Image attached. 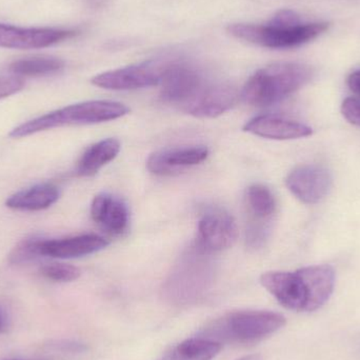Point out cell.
Listing matches in <instances>:
<instances>
[{"mask_svg": "<svg viewBox=\"0 0 360 360\" xmlns=\"http://www.w3.org/2000/svg\"><path fill=\"white\" fill-rule=\"evenodd\" d=\"M285 323L283 315L271 311H237L214 321L202 336L221 344H254L276 333Z\"/></svg>", "mask_w": 360, "mask_h": 360, "instance_id": "cell-4", "label": "cell"}, {"mask_svg": "<svg viewBox=\"0 0 360 360\" xmlns=\"http://www.w3.org/2000/svg\"><path fill=\"white\" fill-rule=\"evenodd\" d=\"M260 283L285 309L314 312L333 294L335 272L328 264L310 266L295 272L264 273Z\"/></svg>", "mask_w": 360, "mask_h": 360, "instance_id": "cell-1", "label": "cell"}, {"mask_svg": "<svg viewBox=\"0 0 360 360\" xmlns=\"http://www.w3.org/2000/svg\"><path fill=\"white\" fill-rule=\"evenodd\" d=\"M202 73L194 65L172 59L162 76V98L182 109L197 96L207 84Z\"/></svg>", "mask_w": 360, "mask_h": 360, "instance_id": "cell-9", "label": "cell"}, {"mask_svg": "<svg viewBox=\"0 0 360 360\" xmlns=\"http://www.w3.org/2000/svg\"><path fill=\"white\" fill-rule=\"evenodd\" d=\"M171 60L153 59L94 76L92 84L105 90L132 91L158 86Z\"/></svg>", "mask_w": 360, "mask_h": 360, "instance_id": "cell-7", "label": "cell"}, {"mask_svg": "<svg viewBox=\"0 0 360 360\" xmlns=\"http://www.w3.org/2000/svg\"><path fill=\"white\" fill-rule=\"evenodd\" d=\"M207 155L209 150L203 146L160 150L150 156L147 168L153 174L167 176L201 164Z\"/></svg>", "mask_w": 360, "mask_h": 360, "instance_id": "cell-14", "label": "cell"}, {"mask_svg": "<svg viewBox=\"0 0 360 360\" xmlns=\"http://www.w3.org/2000/svg\"><path fill=\"white\" fill-rule=\"evenodd\" d=\"M344 117L353 126L360 128V97H348L342 105Z\"/></svg>", "mask_w": 360, "mask_h": 360, "instance_id": "cell-25", "label": "cell"}, {"mask_svg": "<svg viewBox=\"0 0 360 360\" xmlns=\"http://www.w3.org/2000/svg\"><path fill=\"white\" fill-rule=\"evenodd\" d=\"M91 217L105 232L115 236L124 234L130 224L128 205L110 193H101L94 197L91 205Z\"/></svg>", "mask_w": 360, "mask_h": 360, "instance_id": "cell-15", "label": "cell"}, {"mask_svg": "<svg viewBox=\"0 0 360 360\" xmlns=\"http://www.w3.org/2000/svg\"><path fill=\"white\" fill-rule=\"evenodd\" d=\"M347 84H348L349 89L360 97V70H357L349 75Z\"/></svg>", "mask_w": 360, "mask_h": 360, "instance_id": "cell-26", "label": "cell"}, {"mask_svg": "<svg viewBox=\"0 0 360 360\" xmlns=\"http://www.w3.org/2000/svg\"><path fill=\"white\" fill-rule=\"evenodd\" d=\"M243 131L262 139L275 141L304 139L313 134L311 127L275 114H266L252 118L245 124Z\"/></svg>", "mask_w": 360, "mask_h": 360, "instance_id": "cell-13", "label": "cell"}, {"mask_svg": "<svg viewBox=\"0 0 360 360\" xmlns=\"http://www.w3.org/2000/svg\"><path fill=\"white\" fill-rule=\"evenodd\" d=\"M238 93L234 86L224 82H207L200 92L184 108V111L198 118H215L236 103Z\"/></svg>", "mask_w": 360, "mask_h": 360, "instance_id": "cell-12", "label": "cell"}, {"mask_svg": "<svg viewBox=\"0 0 360 360\" xmlns=\"http://www.w3.org/2000/svg\"><path fill=\"white\" fill-rule=\"evenodd\" d=\"M237 235L236 221L231 214L220 207H209L199 218L195 250L207 255L224 251L234 245Z\"/></svg>", "mask_w": 360, "mask_h": 360, "instance_id": "cell-8", "label": "cell"}, {"mask_svg": "<svg viewBox=\"0 0 360 360\" xmlns=\"http://www.w3.org/2000/svg\"><path fill=\"white\" fill-rule=\"evenodd\" d=\"M221 349V342L197 336L177 345L171 354V360H212L219 354Z\"/></svg>", "mask_w": 360, "mask_h": 360, "instance_id": "cell-20", "label": "cell"}, {"mask_svg": "<svg viewBox=\"0 0 360 360\" xmlns=\"http://www.w3.org/2000/svg\"><path fill=\"white\" fill-rule=\"evenodd\" d=\"M65 63L56 57L38 56L19 59L10 65L13 75L18 77H44L59 73Z\"/></svg>", "mask_w": 360, "mask_h": 360, "instance_id": "cell-21", "label": "cell"}, {"mask_svg": "<svg viewBox=\"0 0 360 360\" xmlns=\"http://www.w3.org/2000/svg\"><path fill=\"white\" fill-rule=\"evenodd\" d=\"M80 32L57 27H20L0 23V48L37 50L72 39Z\"/></svg>", "mask_w": 360, "mask_h": 360, "instance_id": "cell-10", "label": "cell"}, {"mask_svg": "<svg viewBox=\"0 0 360 360\" xmlns=\"http://www.w3.org/2000/svg\"><path fill=\"white\" fill-rule=\"evenodd\" d=\"M25 88V82L18 76H0V101L17 94Z\"/></svg>", "mask_w": 360, "mask_h": 360, "instance_id": "cell-24", "label": "cell"}, {"mask_svg": "<svg viewBox=\"0 0 360 360\" xmlns=\"http://www.w3.org/2000/svg\"><path fill=\"white\" fill-rule=\"evenodd\" d=\"M109 245L107 239L96 234L78 235L63 239H42L40 243L41 256L73 259L84 257L105 249Z\"/></svg>", "mask_w": 360, "mask_h": 360, "instance_id": "cell-16", "label": "cell"}, {"mask_svg": "<svg viewBox=\"0 0 360 360\" xmlns=\"http://www.w3.org/2000/svg\"><path fill=\"white\" fill-rule=\"evenodd\" d=\"M60 196V191L53 184H39L11 195L6 201L14 211L38 212L52 207Z\"/></svg>", "mask_w": 360, "mask_h": 360, "instance_id": "cell-17", "label": "cell"}, {"mask_svg": "<svg viewBox=\"0 0 360 360\" xmlns=\"http://www.w3.org/2000/svg\"><path fill=\"white\" fill-rule=\"evenodd\" d=\"M42 239L31 238L23 240L13 249L8 256L11 264H23L33 262L36 258L42 257L40 243Z\"/></svg>", "mask_w": 360, "mask_h": 360, "instance_id": "cell-22", "label": "cell"}, {"mask_svg": "<svg viewBox=\"0 0 360 360\" xmlns=\"http://www.w3.org/2000/svg\"><path fill=\"white\" fill-rule=\"evenodd\" d=\"M330 23L309 22L296 25H281L270 20L262 25L231 23L226 31L233 37L262 48L285 50L297 48L316 39L329 31Z\"/></svg>", "mask_w": 360, "mask_h": 360, "instance_id": "cell-5", "label": "cell"}, {"mask_svg": "<svg viewBox=\"0 0 360 360\" xmlns=\"http://www.w3.org/2000/svg\"><path fill=\"white\" fill-rule=\"evenodd\" d=\"M130 109L126 105L112 101H90L61 108L39 117L19 124L8 136L19 139L52 129L69 126H86L118 120Z\"/></svg>", "mask_w": 360, "mask_h": 360, "instance_id": "cell-3", "label": "cell"}, {"mask_svg": "<svg viewBox=\"0 0 360 360\" xmlns=\"http://www.w3.org/2000/svg\"><path fill=\"white\" fill-rule=\"evenodd\" d=\"M236 360H262V359L259 355H248V356H243Z\"/></svg>", "mask_w": 360, "mask_h": 360, "instance_id": "cell-29", "label": "cell"}, {"mask_svg": "<svg viewBox=\"0 0 360 360\" xmlns=\"http://www.w3.org/2000/svg\"><path fill=\"white\" fill-rule=\"evenodd\" d=\"M285 184L302 202L315 205L329 193L332 186L331 173L319 165H302L289 173Z\"/></svg>", "mask_w": 360, "mask_h": 360, "instance_id": "cell-11", "label": "cell"}, {"mask_svg": "<svg viewBox=\"0 0 360 360\" xmlns=\"http://www.w3.org/2000/svg\"><path fill=\"white\" fill-rule=\"evenodd\" d=\"M248 210L252 215V222L266 224L276 212V200L270 188L264 184H252L248 188Z\"/></svg>", "mask_w": 360, "mask_h": 360, "instance_id": "cell-19", "label": "cell"}, {"mask_svg": "<svg viewBox=\"0 0 360 360\" xmlns=\"http://www.w3.org/2000/svg\"><path fill=\"white\" fill-rule=\"evenodd\" d=\"M207 254L195 250L184 256L166 285L165 296L174 304H188L202 297L213 283L214 269Z\"/></svg>", "mask_w": 360, "mask_h": 360, "instance_id": "cell-6", "label": "cell"}, {"mask_svg": "<svg viewBox=\"0 0 360 360\" xmlns=\"http://www.w3.org/2000/svg\"><path fill=\"white\" fill-rule=\"evenodd\" d=\"M86 6H90L94 10H101V8H107L111 0H84Z\"/></svg>", "mask_w": 360, "mask_h": 360, "instance_id": "cell-27", "label": "cell"}, {"mask_svg": "<svg viewBox=\"0 0 360 360\" xmlns=\"http://www.w3.org/2000/svg\"><path fill=\"white\" fill-rule=\"evenodd\" d=\"M8 329V321H6V315L0 310V333L6 331Z\"/></svg>", "mask_w": 360, "mask_h": 360, "instance_id": "cell-28", "label": "cell"}, {"mask_svg": "<svg viewBox=\"0 0 360 360\" xmlns=\"http://www.w3.org/2000/svg\"><path fill=\"white\" fill-rule=\"evenodd\" d=\"M42 276L55 283H71L79 278L80 270L77 266L68 264H49L40 269Z\"/></svg>", "mask_w": 360, "mask_h": 360, "instance_id": "cell-23", "label": "cell"}, {"mask_svg": "<svg viewBox=\"0 0 360 360\" xmlns=\"http://www.w3.org/2000/svg\"><path fill=\"white\" fill-rule=\"evenodd\" d=\"M313 76L314 70L306 63H272L258 70L248 79L241 97L253 107H271L304 88Z\"/></svg>", "mask_w": 360, "mask_h": 360, "instance_id": "cell-2", "label": "cell"}, {"mask_svg": "<svg viewBox=\"0 0 360 360\" xmlns=\"http://www.w3.org/2000/svg\"><path fill=\"white\" fill-rule=\"evenodd\" d=\"M8 360H25V359H8Z\"/></svg>", "mask_w": 360, "mask_h": 360, "instance_id": "cell-30", "label": "cell"}, {"mask_svg": "<svg viewBox=\"0 0 360 360\" xmlns=\"http://www.w3.org/2000/svg\"><path fill=\"white\" fill-rule=\"evenodd\" d=\"M120 143L115 139H103L89 147L80 158L76 172L82 177L94 176L105 165L117 158Z\"/></svg>", "mask_w": 360, "mask_h": 360, "instance_id": "cell-18", "label": "cell"}]
</instances>
